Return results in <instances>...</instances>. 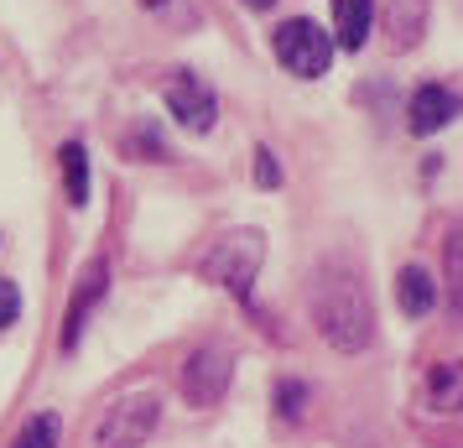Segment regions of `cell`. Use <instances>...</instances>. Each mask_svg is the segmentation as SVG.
<instances>
[{
	"instance_id": "6da1fadb",
	"label": "cell",
	"mask_w": 463,
	"mask_h": 448,
	"mask_svg": "<svg viewBox=\"0 0 463 448\" xmlns=\"http://www.w3.org/2000/svg\"><path fill=\"white\" fill-rule=\"evenodd\" d=\"M313 323L338 355H359L375 339V308L349 261H323L313 277Z\"/></svg>"
},
{
	"instance_id": "7a4b0ae2",
	"label": "cell",
	"mask_w": 463,
	"mask_h": 448,
	"mask_svg": "<svg viewBox=\"0 0 463 448\" xmlns=\"http://www.w3.org/2000/svg\"><path fill=\"white\" fill-rule=\"evenodd\" d=\"M260 261H266V235H260V230H224V235L198 256V277L209 281V287H224L230 298L250 302Z\"/></svg>"
},
{
	"instance_id": "3957f363",
	"label": "cell",
	"mask_w": 463,
	"mask_h": 448,
	"mask_svg": "<svg viewBox=\"0 0 463 448\" xmlns=\"http://www.w3.org/2000/svg\"><path fill=\"white\" fill-rule=\"evenodd\" d=\"M156 423H162V396L156 391H130V396L105 406V417L94 427V448H146Z\"/></svg>"
},
{
	"instance_id": "277c9868",
	"label": "cell",
	"mask_w": 463,
	"mask_h": 448,
	"mask_svg": "<svg viewBox=\"0 0 463 448\" xmlns=\"http://www.w3.org/2000/svg\"><path fill=\"white\" fill-rule=\"evenodd\" d=\"M271 47H276V63L297 73V79H317L328 73L334 63V32H323L313 16H292L271 32Z\"/></svg>"
},
{
	"instance_id": "5b68a950",
	"label": "cell",
	"mask_w": 463,
	"mask_h": 448,
	"mask_svg": "<svg viewBox=\"0 0 463 448\" xmlns=\"http://www.w3.org/2000/svg\"><path fill=\"white\" fill-rule=\"evenodd\" d=\"M230 381H234V349L224 339L219 344H198L183 370H177V391L188 406H219L230 396Z\"/></svg>"
},
{
	"instance_id": "8992f818",
	"label": "cell",
	"mask_w": 463,
	"mask_h": 448,
	"mask_svg": "<svg viewBox=\"0 0 463 448\" xmlns=\"http://www.w3.org/2000/svg\"><path fill=\"white\" fill-rule=\"evenodd\" d=\"M167 110H172V120L183 130H193V136H209L213 120H219V94H213L193 68H177L167 79Z\"/></svg>"
},
{
	"instance_id": "52a82bcc",
	"label": "cell",
	"mask_w": 463,
	"mask_h": 448,
	"mask_svg": "<svg viewBox=\"0 0 463 448\" xmlns=\"http://www.w3.org/2000/svg\"><path fill=\"white\" fill-rule=\"evenodd\" d=\"M105 287H109V261L94 256V261L84 266L79 287H73V302H68V319H63V349H68V355L79 349V339H84V323H89V313L99 308Z\"/></svg>"
},
{
	"instance_id": "ba28073f",
	"label": "cell",
	"mask_w": 463,
	"mask_h": 448,
	"mask_svg": "<svg viewBox=\"0 0 463 448\" xmlns=\"http://www.w3.org/2000/svg\"><path fill=\"white\" fill-rule=\"evenodd\" d=\"M427 16H432V0H380L385 47L391 52H411L427 37Z\"/></svg>"
},
{
	"instance_id": "9c48e42d",
	"label": "cell",
	"mask_w": 463,
	"mask_h": 448,
	"mask_svg": "<svg viewBox=\"0 0 463 448\" xmlns=\"http://www.w3.org/2000/svg\"><path fill=\"white\" fill-rule=\"evenodd\" d=\"M453 115H463V100L453 94V89L421 84L417 94H411V105H406V126L417 130V136H438Z\"/></svg>"
},
{
	"instance_id": "30bf717a",
	"label": "cell",
	"mask_w": 463,
	"mask_h": 448,
	"mask_svg": "<svg viewBox=\"0 0 463 448\" xmlns=\"http://www.w3.org/2000/svg\"><path fill=\"white\" fill-rule=\"evenodd\" d=\"M370 26H375V0H334V47H359L370 43Z\"/></svg>"
},
{
	"instance_id": "8fae6325",
	"label": "cell",
	"mask_w": 463,
	"mask_h": 448,
	"mask_svg": "<svg viewBox=\"0 0 463 448\" xmlns=\"http://www.w3.org/2000/svg\"><path fill=\"white\" fill-rule=\"evenodd\" d=\"M427 406L442 417L463 412V360H438L427 370Z\"/></svg>"
},
{
	"instance_id": "7c38bea8",
	"label": "cell",
	"mask_w": 463,
	"mask_h": 448,
	"mask_svg": "<svg viewBox=\"0 0 463 448\" xmlns=\"http://www.w3.org/2000/svg\"><path fill=\"white\" fill-rule=\"evenodd\" d=\"M396 302H401V313H406V319H427V313H432V302H438V281H432V272H427V266H401Z\"/></svg>"
},
{
	"instance_id": "4fadbf2b",
	"label": "cell",
	"mask_w": 463,
	"mask_h": 448,
	"mask_svg": "<svg viewBox=\"0 0 463 448\" xmlns=\"http://www.w3.org/2000/svg\"><path fill=\"white\" fill-rule=\"evenodd\" d=\"M442 287H448V308L463 319V214L448 224L442 240Z\"/></svg>"
},
{
	"instance_id": "5bb4252c",
	"label": "cell",
	"mask_w": 463,
	"mask_h": 448,
	"mask_svg": "<svg viewBox=\"0 0 463 448\" xmlns=\"http://www.w3.org/2000/svg\"><path fill=\"white\" fill-rule=\"evenodd\" d=\"M58 162H63L68 204H73V209H84V204H89V151H84V141H63Z\"/></svg>"
},
{
	"instance_id": "9a60e30c",
	"label": "cell",
	"mask_w": 463,
	"mask_h": 448,
	"mask_svg": "<svg viewBox=\"0 0 463 448\" xmlns=\"http://www.w3.org/2000/svg\"><path fill=\"white\" fill-rule=\"evenodd\" d=\"M58 438H63V417L58 412H37V417H26V427L16 433L11 448H58Z\"/></svg>"
},
{
	"instance_id": "2e32d148",
	"label": "cell",
	"mask_w": 463,
	"mask_h": 448,
	"mask_svg": "<svg viewBox=\"0 0 463 448\" xmlns=\"http://www.w3.org/2000/svg\"><path fill=\"white\" fill-rule=\"evenodd\" d=\"M302 412H307V386L292 381V376L276 381V417H281V423H297Z\"/></svg>"
},
{
	"instance_id": "e0dca14e",
	"label": "cell",
	"mask_w": 463,
	"mask_h": 448,
	"mask_svg": "<svg viewBox=\"0 0 463 448\" xmlns=\"http://www.w3.org/2000/svg\"><path fill=\"white\" fill-rule=\"evenodd\" d=\"M16 319H22V287L11 277H0V329H11Z\"/></svg>"
},
{
	"instance_id": "ac0fdd59",
	"label": "cell",
	"mask_w": 463,
	"mask_h": 448,
	"mask_svg": "<svg viewBox=\"0 0 463 448\" xmlns=\"http://www.w3.org/2000/svg\"><path fill=\"white\" fill-rule=\"evenodd\" d=\"M126 151H130V157H136V151H146L141 162H162V157H167V151H162V141H156V130H151V126H141L136 136H126Z\"/></svg>"
},
{
	"instance_id": "d6986e66",
	"label": "cell",
	"mask_w": 463,
	"mask_h": 448,
	"mask_svg": "<svg viewBox=\"0 0 463 448\" xmlns=\"http://www.w3.org/2000/svg\"><path fill=\"white\" fill-rule=\"evenodd\" d=\"M255 183H260V188H281V167H276L271 147L255 151Z\"/></svg>"
},
{
	"instance_id": "ffe728a7",
	"label": "cell",
	"mask_w": 463,
	"mask_h": 448,
	"mask_svg": "<svg viewBox=\"0 0 463 448\" xmlns=\"http://www.w3.org/2000/svg\"><path fill=\"white\" fill-rule=\"evenodd\" d=\"M245 5H250V11H271L276 0H245Z\"/></svg>"
},
{
	"instance_id": "44dd1931",
	"label": "cell",
	"mask_w": 463,
	"mask_h": 448,
	"mask_svg": "<svg viewBox=\"0 0 463 448\" xmlns=\"http://www.w3.org/2000/svg\"><path fill=\"white\" fill-rule=\"evenodd\" d=\"M141 5H151V11H156V5H167V0H141Z\"/></svg>"
}]
</instances>
